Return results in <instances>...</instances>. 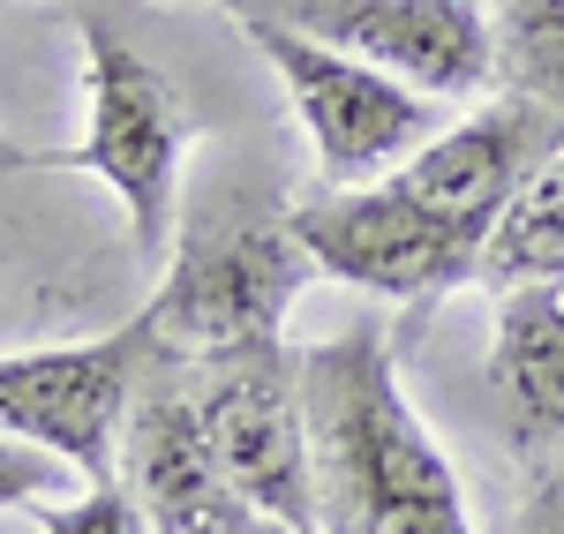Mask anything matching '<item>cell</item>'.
<instances>
[{"label": "cell", "instance_id": "cell-1", "mask_svg": "<svg viewBox=\"0 0 564 534\" xmlns=\"http://www.w3.org/2000/svg\"><path fill=\"white\" fill-rule=\"evenodd\" d=\"M302 414L316 534H475L467 490L399 392L377 324L302 347Z\"/></svg>", "mask_w": 564, "mask_h": 534}, {"label": "cell", "instance_id": "cell-2", "mask_svg": "<svg viewBox=\"0 0 564 534\" xmlns=\"http://www.w3.org/2000/svg\"><path fill=\"white\" fill-rule=\"evenodd\" d=\"M316 279V257L286 211H196L174 233V264L159 294L143 302L159 347L181 361L241 347V339H279L286 309Z\"/></svg>", "mask_w": 564, "mask_h": 534}, {"label": "cell", "instance_id": "cell-3", "mask_svg": "<svg viewBox=\"0 0 564 534\" xmlns=\"http://www.w3.org/2000/svg\"><path fill=\"white\" fill-rule=\"evenodd\" d=\"M196 143V113L135 45L106 23H84V143L68 174L106 181L129 211L135 257H166L181 233V151Z\"/></svg>", "mask_w": 564, "mask_h": 534}, {"label": "cell", "instance_id": "cell-4", "mask_svg": "<svg viewBox=\"0 0 564 534\" xmlns=\"http://www.w3.org/2000/svg\"><path fill=\"white\" fill-rule=\"evenodd\" d=\"M234 23H241V39L271 61V76L286 84L324 188H354V181L399 174V166L444 129L422 90H406L399 76L354 61L339 45L308 39L294 23H279V15H257V8H234Z\"/></svg>", "mask_w": 564, "mask_h": 534}, {"label": "cell", "instance_id": "cell-5", "mask_svg": "<svg viewBox=\"0 0 564 534\" xmlns=\"http://www.w3.org/2000/svg\"><path fill=\"white\" fill-rule=\"evenodd\" d=\"M286 219L302 233L324 279H347L361 294L384 302H444L467 279H481L489 233L430 211L422 196H406L399 181H354V188H316L302 204H286Z\"/></svg>", "mask_w": 564, "mask_h": 534}, {"label": "cell", "instance_id": "cell-6", "mask_svg": "<svg viewBox=\"0 0 564 534\" xmlns=\"http://www.w3.org/2000/svg\"><path fill=\"white\" fill-rule=\"evenodd\" d=\"M188 384L218 445L226 490L263 520L316 534V490H308V414H302V355L286 339H241L188 361Z\"/></svg>", "mask_w": 564, "mask_h": 534}, {"label": "cell", "instance_id": "cell-7", "mask_svg": "<svg viewBox=\"0 0 564 534\" xmlns=\"http://www.w3.org/2000/svg\"><path fill=\"white\" fill-rule=\"evenodd\" d=\"M166 355L151 316L135 309L106 339L76 347H31V355H0V437L61 451L84 482H113V445H121V414L135 400V377Z\"/></svg>", "mask_w": 564, "mask_h": 534}, {"label": "cell", "instance_id": "cell-8", "mask_svg": "<svg viewBox=\"0 0 564 534\" xmlns=\"http://www.w3.org/2000/svg\"><path fill=\"white\" fill-rule=\"evenodd\" d=\"M279 23L384 68L422 98H475L497 84L481 0H279Z\"/></svg>", "mask_w": 564, "mask_h": 534}, {"label": "cell", "instance_id": "cell-9", "mask_svg": "<svg viewBox=\"0 0 564 534\" xmlns=\"http://www.w3.org/2000/svg\"><path fill=\"white\" fill-rule=\"evenodd\" d=\"M113 482L143 504V520L159 534H226L241 497L226 490L218 445L204 429V406L188 384V361L159 355L135 377V400L121 414V445H113Z\"/></svg>", "mask_w": 564, "mask_h": 534}, {"label": "cell", "instance_id": "cell-10", "mask_svg": "<svg viewBox=\"0 0 564 534\" xmlns=\"http://www.w3.org/2000/svg\"><path fill=\"white\" fill-rule=\"evenodd\" d=\"M557 151H564L557 113L534 106V98H520V90H505V98L475 106L467 121H444L391 181H399L406 196H422L430 211H444V219L475 226V233H497V219L512 211V196H520Z\"/></svg>", "mask_w": 564, "mask_h": 534}, {"label": "cell", "instance_id": "cell-11", "mask_svg": "<svg viewBox=\"0 0 564 534\" xmlns=\"http://www.w3.org/2000/svg\"><path fill=\"white\" fill-rule=\"evenodd\" d=\"M489 377L512 406L520 437L557 445L564 437V279H534V286L497 294Z\"/></svg>", "mask_w": 564, "mask_h": 534}, {"label": "cell", "instance_id": "cell-12", "mask_svg": "<svg viewBox=\"0 0 564 534\" xmlns=\"http://www.w3.org/2000/svg\"><path fill=\"white\" fill-rule=\"evenodd\" d=\"M534 279H564V151L512 196V211L497 219L489 249H481V286H534Z\"/></svg>", "mask_w": 564, "mask_h": 534}, {"label": "cell", "instance_id": "cell-13", "mask_svg": "<svg viewBox=\"0 0 564 534\" xmlns=\"http://www.w3.org/2000/svg\"><path fill=\"white\" fill-rule=\"evenodd\" d=\"M497 39V84L564 121V0H481Z\"/></svg>", "mask_w": 564, "mask_h": 534}, {"label": "cell", "instance_id": "cell-14", "mask_svg": "<svg viewBox=\"0 0 564 534\" xmlns=\"http://www.w3.org/2000/svg\"><path fill=\"white\" fill-rule=\"evenodd\" d=\"M31 512H39V534H159L121 482H90V490L68 497V504L45 497V504H31Z\"/></svg>", "mask_w": 564, "mask_h": 534}, {"label": "cell", "instance_id": "cell-15", "mask_svg": "<svg viewBox=\"0 0 564 534\" xmlns=\"http://www.w3.org/2000/svg\"><path fill=\"white\" fill-rule=\"evenodd\" d=\"M61 482H76V467H68L61 451L0 437V512H8V504H45V497H61Z\"/></svg>", "mask_w": 564, "mask_h": 534}, {"label": "cell", "instance_id": "cell-16", "mask_svg": "<svg viewBox=\"0 0 564 534\" xmlns=\"http://www.w3.org/2000/svg\"><path fill=\"white\" fill-rule=\"evenodd\" d=\"M505 534H564V459H550L534 475V490H527V504L512 512Z\"/></svg>", "mask_w": 564, "mask_h": 534}, {"label": "cell", "instance_id": "cell-17", "mask_svg": "<svg viewBox=\"0 0 564 534\" xmlns=\"http://www.w3.org/2000/svg\"><path fill=\"white\" fill-rule=\"evenodd\" d=\"M15 174H68V151H31V143L0 135V181H15Z\"/></svg>", "mask_w": 564, "mask_h": 534}, {"label": "cell", "instance_id": "cell-18", "mask_svg": "<svg viewBox=\"0 0 564 534\" xmlns=\"http://www.w3.org/2000/svg\"><path fill=\"white\" fill-rule=\"evenodd\" d=\"M226 534H308V527H286V520H263V512H249V504H241Z\"/></svg>", "mask_w": 564, "mask_h": 534}]
</instances>
